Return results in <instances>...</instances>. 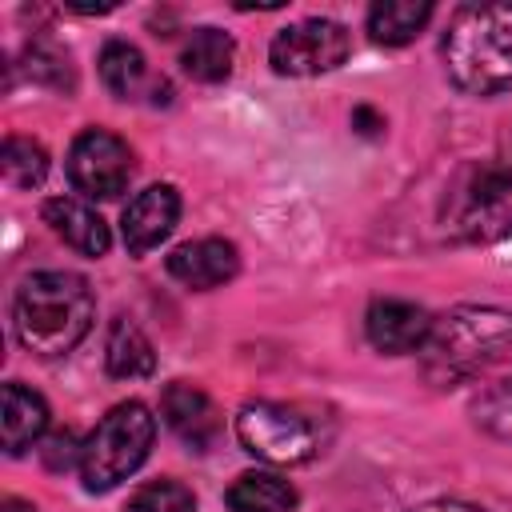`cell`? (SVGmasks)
<instances>
[{
	"label": "cell",
	"mask_w": 512,
	"mask_h": 512,
	"mask_svg": "<svg viewBox=\"0 0 512 512\" xmlns=\"http://www.w3.org/2000/svg\"><path fill=\"white\" fill-rule=\"evenodd\" d=\"M440 224L452 240L492 244L512 236V156L468 160L444 192Z\"/></svg>",
	"instance_id": "4"
},
{
	"label": "cell",
	"mask_w": 512,
	"mask_h": 512,
	"mask_svg": "<svg viewBox=\"0 0 512 512\" xmlns=\"http://www.w3.org/2000/svg\"><path fill=\"white\" fill-rule=\"evenodd\" d=\"M100 80L116 100H140V96H148L152 104H168L172 100L168 80L152 76L144 52L136 44H128V40H108L100 48Z\"/></svg>",
	"instance_id": "11"
},
{
	"label": "cell",
	"mask_w": 512,
	"mask_h": 512,
	"mask_svg": "<svg viewBox=\"0 0 512 512\" xmlns=\"http://www.w3.org/2000/svg\"><path fill=\"white\" fill-rule=\"evenodd\" d=\"M128 512H196V496L180 480H152L136 488V496L128 500Z\"/></svg>",
	"instance_id": "22"
},
{
	"label": "cell",
	"mask_w": 512,
	"mask_h": 512,
	"mask_svg": "<svg viewBox=\"0 0 512 512\" xmlns=\"http://www.w3.org/2000/svg\"><path fill=\"white\" fill-rule=\"evenodd\" d=\"M440 52L460 92L496 96L512 88V4H460Z\"/></svg>",
	"instance_id": "2"
},
{
	"label": "cell",
	"mask_w": 512,
	"mask_h": 512,
	"mask_svg": "<svg viewBox=\"0 0 512 512\" xmlns=\"http://www.w3.org/2000/svg\"><path fill=\"white\" fill-rule=\"evenodd\" d=\"M412 512H484L476 504H460V500H432V504H420Z\"/></svg>",
	"instance_id": "26"
},
{
	"label": "cell",
	"mask_w": 512,
	"mask_h": 512,
	"mask_svg": "<svg viewBox=\"0 0 512 512\" xmlns=\"http://www.w3.org/2000/svg\"><path fill=\"white\" fill-rule=\"evenodd\" d=\"M432 320L420 304L412 300H376L364 316V332L372 340L376 352H388V356H404V352H420L428 332H432Z\"/></svg>",
	"instance_id": "10"
},
{
	"label": "cell",
	"mask_w": 512,
	"mask_h": 512,
	"mask_svg": "<svg viewBox=\"0 0 512 512\" xmlns=\"http://www.w3.org/2000/svg\"><path fill=\"white\" fill-rule=\"evenodd\" d=\"M96 316V296L76 272H36L16 288L12 324L16 340L36 356L72 352Z\"/></svg>",
	"instance_id": "1"
},
{
	"label": "cell",
	"mask_w": 512,
	"mask_h": 512,
	"mask_svg": "<svg viewBox=\"0 0 512 512\" xmlns=\"http://www.w3.org/2000/svg\"><path fill=\"white\" fill-rule=\"evenodd\" d=\"M240 444L268 464H304L320 452V428L312 416L288 404H244L236 416Z\"/></svg>",
	"instance_id": "6"
},
{
	"label": "cell",
	"mask_w": 512,
	"mask_h": 512,
	"mask_svg": "<svg viewBox=\"0 0 512 512\" xmlns=\"http://www.w3.org/2000/svg\"><path fill=\"white\" fill-rule=\"evenodd\" d=\"M432 20L428 0H376L368 8V32L376 44H408Z\"/></svg>",
	"instance_id": "18"
},
{
	"label": "cell",
	"mask_w": 512,
	"mask_h": 512,
	"mask_svg": "<svg viewBox=\"0 0 512 512\" xmlns=\"http://www.w3.org/2000/svg\"><path fill=\"white\" fill-rule=\"evenodd\" d=\"M228 508L232 512H292L296 508V488L276 476V472H244L228 488Z\"/></svg>",
	"instance_id": "19"
},
{
	"label": "cell",
	"mask_w": 512,
	"mask_h": 512,
	"mask_svg": "<svg viewBox=\"0 0 512 512\" xmlns=\"http://www.w3.org/2000/svg\"><path fill=\"white\" fill-rule=\"evenodd\" d=\"M136 164H132V148L104 128H88L72 140L68 148V180L76 184V192L92 196V200H112L128 188Z\"/></svg>",
	"instance_id": "8"
},
{
	"label": "cell",
	"mask_w": 512,
	"mask_h": 512,
	"mask_svg": "<svg viewBox=\"0 0 512 512\" xmlns=\"http://www.w3.org/2000/svg\"><path fill=\"white\" fill-rule=\"evenodd\" d=\"M104 364H108V372L120 376V380L152 376V368H156V352H152V340L140 332V324H132L128 316L112 320L108 340H104Z\"/></svg>",
	"instance_id": "17"
},
{
	"label": "cell",
	"mask_w": 512,
	"mask_h": 512,
	"mask_svg": "<svg viewBox=\"0 0 512 512\" xmlns=\"http://www.w3.org/2000/svg\"><path fill=\"white\" fill-rule=\"evenodd\" d=\"M232 64H236V40L220 28H196L180 48V68L204 84L228 80Z\"/></svg>",
	"instance_id": "16"
},
{
	"label": "cell",
	"mask_w": 512,
	"mask_h": 512,
	"mask_svg": "<svg viewBox=\"0 0 512 512\" xmlns=\"http://www.w3.org/2000/svg\"><path fill=\"white\" fill-rule=\"evenodd\" d=\"M352 124H356V132H364V136H376V132L384 128V116H376L372 108H356V112H352Z\"/></svg>",
	"instance_id": "25"
},
{
	"label": "cell",
	"mask_w": 512,
	"mask_h": 512,
	"mask_svg": "<svg viewBox=\"0 0 512 512\" xmlns=\"http://www.w3.org/2000/svg\"><path fill=\"white\" fill-rule=\"evenodd\" d=\"M4 452L20 456L24 448H32L44 428H48V404L40 392L24 388V384H4Z\"/></svg>",
	"instance_id": "15"
},
{
	"label": "cell",
	"mask_w": 512,
	"mask_h": 512,
	"mask_svg": "<svg viewBox=\"0 0 512 512\" xmlns=\"http://www.w3.org/2000/svg\"><path fill=\"white\" fill-rule=\"evenodd\" d=\"M4 512H36V508H32L28 500H16V496H8V500H4Z\"/></svg>",
	"instance_id": "27"
},
{
	"label": "cell",
	"mask_w": 512,
	"mask_h": 512,
	"mask_svg": "<svg viewBox=\"0 0 512 512\" xmlns=\"http://www.w3.org/2000/svg\"><path fill=\"white\" fill-rule=\"evenodd\" d=\"M476 420H480V428H488L492 436L512 440V376L500 380V384H492V388L480 396Z\"/></svg>",
	"instance_id": "23"
},
{
	"label": "cell",
	"mask_w": 512,
	"mask_h": 512,
	"mask_svg": "<svg viewBox=\"0 0 512 512\" xmlns=\"http://www.w3.org/2000/svg\"><path fill=\"white\" fill-rule=\"evenodd\" d=\"M348 28L336 24V20H324V16H312V20H300V24H288L272 36L268 44V64L280 72V76H320V72H332L348 60Z\"/></svg>",
	"instance_id": "7"
},
{
	"label": "cell",
	"mask_w": 512,
	"mask_h": 512,
	"mask_svg": "<svg viewBox=\"0 0 512 512\" xmlns=\"http://www.w3.org/2000/svg\"><path fill=\"white\" fill-rule=\"evenodd\" d=\"M180 220V192L172 184H152L144 192H136L124 208L120 232L132 256H144L148 248H156Z\"/></svg>",
	"instance_id": "9"
},
{
	"label": "cell",
	"mask_w": 512,
	"mask_h": 512,
	"mask_svg": "<svg viewBox=\"0 0 512 512\" xmlns=\"http://www.w3.org/2000/svg\"><path fill=\"white\" fill-rule=\"evenodd\" d=\"M156 420L140 400H124L108 408V416L92 428L80 452V480L88 492H112L124 484L152 452Z\"/></svg>",
	"instance_id": "5"
},
{
	"label": "cell",
	"mask_w": 512,
	"mask_h": 512,
	"mask_svg": "<svg viewBox=\"0 0 512 512\" xmlns=\"http://www.w3.org/2000/svg\"><path fill=\"white\" fill-rule=\"evenodd\" d=\"M168 272H172L180 284L196 288V292L220 288V284H228V280L240 272V252H236V244H228V240H220V236L188 240V244H176V248L168 252Z\"/></svg>",
	"instance_id": "12"
},
{
	"label": "cell",
	"mask_w": 512,
	"mask_h": 512,
	"mask_svg": "<svg viewBox=\"0 0 512 512\" xmlns=\"http://www.w3.org/2000/svg\"><path fill=\"white\" fill-rule=\"evenodd\" d=\"M0 168L12 188H36L48 172V152L28 136H8L0 152Z\"/></svg>",
	"instance_id": "20"
},
{
	"label": "cell",
	"mask_w": 512,
	"mask_h": 512,
	"mask_svg": "<svg viewBox=\"0 0 512 512\" xmlns=\"http://www.w3.org/2000/svg\"><path fill=\"white\" fill-rule=\"evenodd\" d=\"M44 452V464L52 468V472H60V468H80V452H84V444H76V436L72 432H56V436H48V444L40 448Z\"/></svg>",
	"instance_id": "24"
},
{
	"label": "cell",
	"mask_w": 512,
	"mask_h": 512,
	"mask_svg": "<svg viewBox=\"0 0 512 512\" xmlns=\"http://www.w3.org/2000/svg\"><path fill=\"white\" fill-rule=\"evenodd\" d=\"M40 212H44V224H48L68 248H76L80 256H104V252H108L112 232H108V224L100 220V212L88 208L84 200H76V196H52V200H44Z\"/></svg>",
	"instance_id": "14"
},
{
	"label": "cell",
	"mask_w": 512,
	"mask_h": 512,
	"mask_svg": "<svg viewBox=\"0 0 512 512\" xmlns=\"http://www.w3.org/2000/svg\"><path fill=\"white\" fill-rule=\"evenodd\" d=\"M24 60H28V76L36 84H48V88H60V92H72L76 88L72 60H68L64 48H56L48 40H32L28 52H24Z\"/></svg>",
	"instance_id": "21"
},
{
	"label": "cell",
	"mask_w": 512,
	"mask_h": 512,
	"mask_svg": "<svg viewBox=\"0 0 512 512\" xmlns=\"http://www.w3.org/2000/svg\"><path fill=\"white\" fill-rule=\"evenodd\" d=\"M160 412H164V424H168L184 444H192L196 452L212 448L216 436H220V412H216V404L208 400V392L196 388V384H184V380L168 384L164 396H160Z\"/></svg>",
	"instance_id": "13"
},
{
	"label": "cell",
	"mask_w": 512,
	"mask_h": 512,
	"mask_svg": "<svg viewBox=\"0 0 512 512\" xmlns=\"http://www.w3.org/2000/svg\"><path fill=\"white\" fill-rule=\"evenodd\" d=\"M512 352V312L504 308H452L432 320V332L420 348L424 376L440 388L464 384Z\"/></svg>",
	"instance_id": "3"
}]
</instances>
